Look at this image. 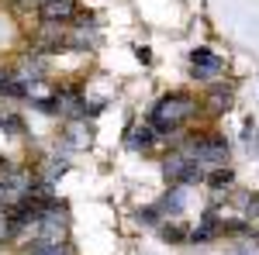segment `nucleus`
<instances>
[{"label": "nucleus", "instance_id": "nucleus-11", "mask_svg": "<svg viewBox=\"0 0 259 255\" xmlns=\"http://www.w3.org/2000/svg\"><path fill=\"white\" fill-rule=\"evenodd\" d=\"M207 100H211V111H228V104H232V90H221V86H214Z\"/></svg>", "mask_w": 259, "mask_h": 255}, {"label": "nucleus", "instance_id": "nucleus-15", "mask_svg": "<svg viewBox=\"0 0 259 255\" xmlns=\"http://www.w3.org/2000/svg\"><path fill=\"white\" fill-rule=\"evenodd\" d=\"M162 235H166V241H183V231H180L177 224H166V228H162Z\"/></svg>", "mask_w": 259, "mask_h": 255}, {"label": "nucleus", "instance_id": "nucleus-12", "mask_svg": "<svg viewBox=\"0 0 259 255\" xmlns=\"http://www.w3.org/2000/svg\"><path fill=\"white\" fill-rule=\"evenodd\" d=\"M0 128H4L7 135H21V131H24V121H21L18 114H4V118H0Z\"/></svg>", "mask_w": 259, "mask_h": 255}, {"label": "nucleus", "instance_id": "nucleus-5", "mask_svg": "<svg viewBox=\"0 0 259 255\" xmlns=\"http://www.w3.org/2000/svg\"><path fill=\"white\" fill-rule=\"evenodd\" d=\"M38 14L45 24H66L76 18V0H38Z\"/></svg>", "mask_w": 259, "mask_h": 255}, {"label": "nucleus", "instance_id": "nucleus-4", "mask_svg": "<svg viewBox=\"0 0 259 255\" xmlns=\"http://www.w3.org/2000/svg\"><path fill=\"white\" fill-rule=\"evenodd\" d=\"M190 66H194V76L197 79H214L225 73V59L214 56V52H207V48H194L190 52Z\"/></svg>", "mask_w": 259, "mask_h": 255}, {"label": "nucleus", "instance_id": "nucleus-14", "mask_svg": "<svg viewBox=\"0 0 259 255\" xmlns=\"http://www.w3.org/2000/svg\"><path fill=\"white\" fill-rule=\"evenodd\" d=\"M139 221H142V224H159V211H156V207H142Z\"/></svg>", "mask_w": 259, "mask_h": 255}, {"label": "nucleus", "instance_id": "nucleus-2", "mask_svg": "<svg viewBox=\"0 0 259 255\" xmlns=\"http://www.w3.org/2000/svg\"><path fill=\"white\" fill-rule=\"evenodd\" d=\"M183 156H190L204 173H211V169L225 166V159H228V141L221 135H197V138H190V145L183 148Z\"/></svg>", "mask_w": 259, "mask_h": 255}, {"label": "nucleus", "instance_id": "nucleus-13", "mask_svg": "<svg viewBox=\"0 0 259 255\" xmlns=\"http://www.w3.org/2000/svg\"><path fill=\"white\" fill-rule=\"evenodd\" d=\"M245 221H256L259 224V193H252V196H245Z\"/></svg>", "mask_w": 259, "mask_h": 255}, {"label": "nucleus", "instance_id": "nucleus-1", "mask_svg": "<svg viewBox=\"0 0 259 255\" xmlns=\"http://www.w3.org/2000/svg\"><path fill=\"white\" fill-rule=\"evenodd\" d=\"M194 111H197L194 97H187V93H173V97H162L159 104L152 107V114H149V124H152L159 135H169V131H177L183 121L194 118Z\"/></svg>", "mask_w": 259, "mask_h": 255}, {"label": "nucleus", "instance_id": "nucleus-7", "mask_svg": "<svg viewBox=\"0 0 259 255\" xmlns=\"http://www.w3.org/2000/svg\"><path fill=\"white\" fill-rule=\"evenodd\" d=\"M56 100H59V114L62 118H83L87 114V100L76 93V90H69V93H56Z\"/></svg>", "mask_w": 259, "mask_h": 255}, {"label": "nucleus", "instance_id": "nucleus-16", "mask_svg": "<svg viewBox=\"0 0 259 255\" xmlns=\"http://www.w3.org/2000/svg\"><path fill=\"white\" fill-rule=\"evenodd\" d=\"M31 255H69L66 248H45V252H31Z\"/></svg>", "mask_w": 259, "mask_h": 255}, {"label": "nucleus", "instance_id": "nucleus-10", "mask_svg": "<svg viewBox=\"0 0 259 255\" xmlns=\"http://www.w3.org/2000/svg\"><path fill=\"white\" fill-rule=\"evenodd\" d=\"M152 138H156V128H152V124H135L132 135H128V141H132V148H149Z\"/></svg>", "mask_w": 259, "mask_h": 255}, {"label": "nucleus", "instance_id": "nucleus-3", "mask_svg": "<svg viewBox=\"0 0 259 255\" xmlns=\"http://www.w3.org/2000/svg\"><path fill=\"white\" fill-rule=\"evenodd\" d=\"M162 176H166V183H169V186H194V183H197V179H204L207 173H204V169H200L190 156L173 152V156H166V162H162Z\"/></svg>", "mask_w": 259, "mask_h": 255}, {"label": "nucleus", "instance_id": "nucleus-8", "mask_svg": "<svg viewBox=\"0 0 259 255\" xmlns=\"http://www.w3.org/2000/svg\"><path fill=\"white\" fill-rule=\"evenodd\" d=\"M62 138H66L69 148H87L94 135H90V124H83V121H69V128L62 131Z\"/></svg>", "mask_w": 259, "mask_h": 255}, {"label": "nucleus", "instance_id": "nucleus-6", "mask_svg": "<svg viewBox=\"0 0 259 255\" xmlns=\"http://www.w3.org/2000/svg\"><path fill=\"white\" fill-rule=\"evenodd\" d=\"M183 207H187V186H169V193L156 203L159 217H166V214L177 217V214H183Z\"/></svg>", "mask_w": 259, "mask_h": 255}, {"label": "nucleus", "instance_id": "nucleus-9", "mask_svg": "<svg viewBox=\"0 0 259 255\" xmlns=\"http://www.w3.org/2000/svg\"><path fill=\"white\" fill-rule=\"evenodd\" d=\"M204 179H207V186H211L214 193H228V190H232V183H235V173H232V169H225V166H218V169H211Z\"/></svg>", "mask_w": 259, "mask_h": 255}]
</instances>
